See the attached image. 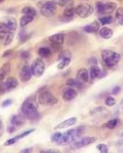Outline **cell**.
I'll return each instance as SVG.
<instances>
[{
  "label": "cell",
  "mask_w": 123,
  "mask_h": 153,
  "mask_svg": "<svg viewBox=\"0 0 123 153\" xmlns=\"http://www.w3.org/2000/svg\"><path fill=\"white\" fill-rule=\"evenodd\" d=\"M25 119H26V117L22 114H16V115H13L11 117V124L14 126L21 127L25 123Z\"/></svg>",
  "instance_id": "cell-17"
},
{
  "label": "cell",
  "mask_w": 123,
  "mask_h": 153,
  "mask_svg": "<svg viewBox=\"0 0 123 153\" xmlns=\"http://www.w3.org/2000/svg\"><path fill=\"white\" fill-rule=\"evenodd\" d=\"M13 104V100L12 99H7L5 101H3V103L1 104V107L2 108H6V107H9L11 105Z\"/></svg>",
  "instance_id": "cell-39"
},
{
  "label": "cell",
  "mask_w": 123,
  "mask_h": 153,
  "mask_svg": "<svg viewBox=\"0 0 123 153\" xmlns=\"http://www.w3.org/2000/svg\"><path fill=\"white\" fill-rule=\"evenodd\" d=\"M97 149L98 151H100L102 153H108L109 152V147L106 146L104 143H100L97 146Z\"/></svg>",
  "instance_id": "cell-36"
},
{
  "label": "cell",
  "mask_w": 123,
  "mask_h": 153,
  "mask_svg": "<svg viewBox=\"0 0 123 153\" xmlns=\"http://www.w3.org/2000/svg\"><path fill=\"white\" fill-rule=\"evenodd\" d=\"M116 23L118 25H123V7H118L116 12Z\"/></svg>",
  "instance_id": "cell-22"
},
{
  "label": "cell",
  "mask_w": 123,
  "mask_h": 153,
  "mask_svg": "<svg viewBox=\"0 0 123 153\" xmlns=\"http://www.w3.org/2000/svg\"><path fill=\"white\" fill-rule=\"evenodd\" d=\"M64 40H65L64 33H56V34H53V35H51L49 37V41L51 44H54V45H59V46L63 45Z\"/></svg>",
  "instance_id": "cell-14"
},
{
  "label": "cell",
  "mask_w": 123,
  "mask_h": 153,
  "mask_svg": "<svg viewBox=\"0 0 123 153\" xmlns=\"http://www.w3.org/2000/svg\"><path fill=\"white\" fill-rule=\"evenodd\" d=\"M120 91H121V87L117 85V86H114V87H113V89L112 90V93H113V95H117Z\"/></svg>",
  "instance_id": "cell-41"
},
{
  "label": "cell",
  "mask_w": 123,
  "mask_h": 153,
  "mask_svg": "<svg viewBox=\"0 0 123 153\" xmlns=\"http://www.w3.org/2000/svg\"><path fill=\"white\" fill-rule=\"evenodd\" d=\"M105 104L107 105L108 107H113L114 105L116 104V99L113 98V97H107L106 100H105Z\"/></svg>",
  "instance_id": "cell-34"
},
{
  "label": "cell",
  "mask_w": 123,
  "mask_h": 153,
  "mask_svg": "<svg viewBox=\"0 0 123 153\" xmlns=\"http://www.w3.org/2000/svg\"><path fill=\"white\" fill-rule=\"evenodd\" d=\"M78 82L82 83H86L89 80V72L85 68H81L77 73V79Z\"/></svg>",
  "instance_id": "cell-13"
},
{
  "label": "cell",
  "mask_w": 123,
  "mask_h": 153,
  "mask_svg": "<svg viewBox=\"0 0 123 153\" xmlns=\"http://www.w3.org/2000/svg\"><path fill=\"white\" fill-rule=\"evenodd\" d=\"M93 11H94L93 6H91L90 4H87V3L80 4V5H78L75 8L76 14L82 19H86L90 17V16L93 14Z\"/></svg>",
  "instance_id": "cell-4"
},
{
  "label": "cell",
  "mask_w": 123,
  "mask_h": 153,
  "mask_svg": "<svg viewBox=\"0 0 123 153\" xmlns=\"http://www.w3.org/2000/svg\"><path fill=\"white\" fill-rule=\"evenodd\" d=\"M22 14L26 16H30V17H35L36 16V10L33 7L26 6L22 9Z\"/></svg>",
  "instance_id": "cell-28"
},
{
  "label": "cell",
  "mask_w": 123,
  "mask_h": 153,
  "mask_svg": "<svg viewBox=\"0 0 123 153\" xmlns=\"http://www.w3.org/2000/svg\"><path fill=\"white\" fill-rule=\"evenodd\" d=\"M51 53H53L51 50L50 49V48H47V47H42L38 51V54L43 58H49L51 55Z\"/></svg>",
  "instance_id": "cell-23"
},
{
  "label": "cell",
  "mask_w": 123,
  "mask_h": 153,
  "mask_svg": "<svg viewBox=\"0 0 123 153\" xmlns=\"http://www.w3.org/2000/svg\"><path fill=\"white\" fill-rule=\"evenodd\" d=\"M32 72H31V67L28 65H23L21 69L19 70V79L22 82H27L31 79L32 76Z\"/></svg>",
  "instance_id": "cell-11"
},
{
  "label": "cell",
  "mask_w": 123,
  "mask_h": 153,
  "mask_svg": "<svg viewBox=\"0 0 123 153\" xmlns=\"http://www.w3.org/2000/svg\"><path fill=\"white\" fill-rule=\"evenodd\" d=\"M50 140L53 143H55L58 146H65L66 140H65V135L64 133H54V134L50 137Z\"/></svg>",
  "instance_id": "cell-15"
},
{
  "label": "cell",
  "mask_w": 123,
  "mask_h": 153,
  "mask_svg": "<svg viewBox=\"0 0 123 153\" xmlns=\"http://www.w3.org/2000/svg\"><path fill=\"white\" fill-rule=\"evenodd\" d=\"M18 27L17 21L14 18H6L2 22H0V30L7 32H14Z\"/></svg>",
  "instance_id": "cell-9"
},
{
  "label": "cell",
  "mask_w": 123,
  "mask_h": 153,
  "mask_svg": "<svg viewBox=\"0 0 123 153\" xmlns=\"http://www.w3.org/2000/svg\"><path fill=\"white\" fill-rule=\"evenodd\" d=\"M97 140L96 137H84V138H80L76 140L75 142L72 143L74 148L79 149V148H82L85 147L87 146H90V144L94 143Z\"/></svg>",
  "instance_id": "cell-8"
},
{
  "label": "cell",
  "mask_w": 123,
  "mask_h": 153,
  "mask_svg": "<svg viewBox=\"0 0 123 153\" xmlns=\"http://www.w3.org/2000/svg\"><path fill=\"white\" fill-rule=\"evenodd\" d=\"M13 39H14V33L12 31L8 32L5 39H4V46H9L12 43V41H13Z\"/></svg>",
  "instance_id": "cell-31"
},
{
  "label": "cell",
  "mask_w": 123,
  "mask_h": 153,
  "mask_svg": "<svg viewBox=\"0 0 123 153\" xmlns=\"http://www.w3.org/2000/svg\"><path fill=\"white\" fill-rule=\"evenodd\" d=\"M53 1L61 7H72L74 5V0H53Z\"/></svg>",
  "instance_id": "cell-25"
},
{
  "label": "cell",
  "mask_w": 123,
  "mask_h": 153,
  "mask_svg": "<svg viewBox=\"0 0 123 153\" xmlns=\"http://www.w3.org/2000/svg\"><path fill=\"white\" fill-rule=\"evenodd\" d=\"M18 140H18V139L15 137V138H12V139H10V140H8L7 142H6L5 143H4V146H12V144H14V143H17Z\"/></svg>",
  "instance_id": "cell-38"
},
{
  "label": "cell",
  "mask_w": 123,
  "mask_h": 153,
  "mask_svg": "<svg viewBox=\"0 0 123 153\" xmlns=\"http://www.w3.org/2000/svg\"><path fill=\"white\" fill-rule=\"evenodd\" d=\"M31 37V34H29V33H27V32H21L19 33V41H21V43H24V42H26L27 40H28L29 38Z\"/></svg>",
  "instance_id": "cell-32"
},
{
  "label": "cell",
  "mask_w": 123,
  "mask_h": 153,
  "mask_svg": "<svg viewBox=\"0 0 123 153\" xmlns=\"http://www.w3.org/2000/svg\"><path fill=\"white\" fill-rule=\"evenodd\" d=\"M55 11H56V4L53 1H47L41 6V14L46 18H50L53 16Z\"/></svg>",
  "instance_id": "cell-6"
},
{
  "label": "cell",
  "mask_w": 123,
  "mask_h": 153,
  "mask_svg": "<svg viewBox=\"0 0 123 153\" xmlns=\"http://www.w3.org/2000/svg\"><path fill=\"white\" fill-rule=\"evenodd\" d=\"M88 64H90L91 66H92V65H97V59L96 58H90L88 60Z\"/></svg>",
  "instance_id": "cell-43"
},
{
  "label": "cell",
  "mask_w": 123,
  "mask_h": 153,
  "mask_svg": "<svg viewBox=\"0 0 123 153\" xmlns=\"http://www.w3.org/2000/svg\"><path fill=\"white\" fill-rule=\"evenodd\" d=\"M66 84L70 87H80V88H82V82H78L77 79H69L68 80H67Z\"/></svg>",
  "instance_id": "cell-30"
},
{
  "label": "cell",
  "mask_w": 123,
  "mask_h": 153,
  "mask_svg": "<svg viewBox=\"0 0 123 153\" xmlns=\"http://www.w3.org/2000/svg\"><path fill=\"white\" fill-rule=\"evenodd\" d=\"M12 53H13V50H8V51H6L5 52L3 53V55H2V57H4V58H6V57H8V56H10Z\"/></svg>",
  "instance_id": "cell-42"
},
{
  "label": "cell",
  "mask_w": 123,
  "mask_h": 153,
  "mask_svg": "<svg viewBox=\"0 0 123 153\" xmlns=\"http://www.w3.org/2000/svg\"><path fill=\"white\" fill-rule=\"evenodd\" d=\"M21 58H23V59H28L29 56H30V53H29V51H23L21 52Z\"/></svg>",
  "instance_id": "cell-40"
},
{
  "label": "cell",
  "mask_w": 123,
  "mask_h": 153,
  "mask_svg": "<svg viewBox=\"0 0 123 153\" xmlns=\"http://www.w3.org/2000/svg\"><path fill=\"white\" fill-rule=\"evenodd\" d=\"M71 62V57H66V58H62L59 60V62L57 64V69L58 70H63L64 68H66L69 65Z\"/></svg>",
  "instance_id": "cell-26"
},
{
  "label": "cell",
  "mask_w": 123,
  "mask_h": 153,
  "mask_svg": "<svg viewBox=\"0 0 123 153\" xmlns=\"http://www.w3.org/2000/svg\"><path fill=\"white\" fill-rule=\"evenodd\" d=\"M100 29V25H99V22H93L89 23V25H87L84 28H83V30H84L86 33H96V32L99 31Z\"/></svg>",
  "instance_id": "cell-20"
},
{
  "label": "cell",
  "mask_w": 123,
  "mask_h": 153,
  "mask_svg": "<svg viewBox=\"0 0 123 153\" xmlns=\"http://www.w3.org/2000/svg\"><path fill=\"white\" fill-rule=\"evenodd\" d=\"M34 19V17H30V16H26L23 15L22 17L21 18V22H19V25L21 27H24L27 25H29L30 22H32Z\"/></svg>",
  "instance_id": "cell-24"
},
{
  "label": "cell",
  "mask_w": 123,
  "mask_h": 153,
  "mask_svg": "<svg viewBox=\"0 0 123 153\" xmlns=\"http://www.w3.org/2000/svg\"><path fill=\"white\" fill-rule=\"evenodd\" d=\"M35 130L34 129H30V130H27V131H24L23 133H21V134H19V135H18L16 138H17L18 140H21V139H23V138H25V137H27V136H29L31 133H33Z\"/></svg>",
  "instance_id": "cell-35"
},
{
  "label": "cell",
  "mask_w": 123,
  "mask_h": 153,
  "mask_svg": "<svg viewBox=\"0 0 123 153\" xmlns=\"http://www.w3.org/2000/svg\"><path fill=\"white\" fill-rule=\"evenodd\" d=\"M10 72H11V63L10 62L4 63L2 67L0 68V82H2L3 79H6V76Z\"/></svg>",
  "instance_id": "cell-18"
},
{
  "label": "cell",
  "mask_w": 123,
  "mask_h": 153,
  "mask_svg": "<svg viewBox=\"0 0 123 153\" xmlns=\"http://www.w3.org/2000/svg\"><path fill=\"white\" fill-rule=\"evenodd\" d=\"M99 22H100L101 25H109V23L113 22V17H110V16H106V17L99 18Z\"/></svg>",
  "instance_id": "cell-33"
},
{
  "label": "cell",
  "mask_w": 123,
  "mask_h": 153,
  "mask_svg": "<svg viewBox=\"0 0 123 153\" xmlns=\"http://www.w3.org/2000/svg\"><path fill=\"white\" fill-rule=\"evenodd\" d=\"M45 62L43 61L41 58H36L31 64V72L32 75L36 78H40L43 76L44 72H45Z\"/></svg>",
  "instance_id": "cell-5"
},
{
  "label": "cell",
  "mask_w": 123,
  "mask_h": 153,
  "mask_svg": "<svg viewBox=\"0 0 123 153\" xmlns=\"http://www.w3.org/2000/svg\"><path fill=\"white\" fill-rule=\"evenodd\" d=\"M21 114L31 121H37L41 118L40 112L38 111V101L36 100V96H29L27 97L21 107Z\"/></svg>",
  "instance_id": "cell-1"
},
{
  "label": "cell",
  "mask_w": 123,
  "mask_h": 153,
  "mask_svg": "<svg viewBox=\"0 0 123 153\" xmlns=\"http://www.w3.org/2000/svg\"><path fill=\"white\" fill-rule=\"evenodd\" d=\"M76 123H77V118L76 117H71V118L64 120V121H62L61 123H59L58 125H56L54 127V129H56V130H59V129H64L67 127L73 126Z\"/></svg>",
  "instance_id": "cell-19"
},
{
  "label": "cell",
  "mask_w": 123,
  "mask_h": 153,
  "mask_svg": "<svg viewBox=\"0 0 123 153\" xmlns=\"http://www.w3.org/2000/svg\"><path fill=\"white\" fill-rule=\"evenodd\" d=\"M5 0H0V3H2V2H4Z\"/></svg>",
  "instance_id": "cell-48"
},
{
  "label": "cell",
  "mask_w": 123,
  "mask_h": 153,
  "mask_svg": "<svg viewBox=\"0 0 123 153\" xmlns=\"http://www.w3.org/2000/svg\"><path fill=\"white\" fill-rule=\"evenodd\" d=\"M75 14H76V12H75V8L73 6L72 7H67L64 10V12H63V17L68 18V19H72Z\"/></svg>",
  "instance_id": "cell-27"
},
{
  "label": "cell",
  "mask_w": 123,
  "mask_h": 153,
  "mask_svg": "<svg viewBox=\"0 0 123 153\" xmlns=\"http://www.w3.org/2000/svg\"><path fill=\"white\" fill-rule=\"evenodd\" d=\"M117 124H118V119L117 118H113V119L109 120L108 122H106L104 124V127L106 129H114L117 126Z\"/></svg>",
  "instance_id": "cell-29"
},
{
  "label": "cell",
  "mask_w": 123,
  "mask_h": 153,
  "mask_svg": "<svg viewBox=\"0 0 123 153\" xmlns=\"http://www.w3.org/2000/svg\"><path fill=\"white\" fill-rule=\"evenodd\" d=\"M102 56V60L104 64L109 68L114 67L119 63L120 59H121V55L117 52L113 51H110V50H104L101 53Z\"/></svg>",
  "instance_id": "cell-3"
},
{
  "label": "cell",
  "mask_w": 123,
  "mask_h": 153,
  "mask_svg": "<svg viewBox=\"0 0 123 153\" xmlns=\"http://www.w3.org/2000/svg\"><path fill=\"white\" fill-rule=\"evenodd\" d=\"M96 7L99 14H112L117 8L116 3L114 2H107V3L98 2Z\"/></svg>",
  "instance_id": "cell-7"
},
{
  "label": "cell",
  "mask_w": 123,
  "mask_h": 153,
  "mask_svg": "<svg viewBox=\"0 0 123 153\" xmlns=\"http://www.w3.org/2000/svg\"><path fill=\"white\" fill-rule=\"evenodd\" d=\"M19 85V82L17 79L15 78H8L5 82H3V86H4V90H5V92L7 91H12L14 90L15 88H17Z\"/></svg>",
  "instance_id": "cell-12"
},
{
  "label": "cell",
  "mask_w": 123,
  "mask_h": 153,
  "mask_svg": "<svg viewBox=\"0 0 123 153\" xmlns=\"http://www.w3.org/2000/svg\"><path fill=\"white\" fill-rule=\"evenodd\" d=\"M77 95H78V92L75 90L74 88H68V89H66L63 92L62 98L65 102H70L76 98Z\"/></svg>",
  "instance_id": "cell-16"
},
{
  "label": "cell",
  "mask_w": 123,
  "mask_h": 153,
  "mask_svg": "<svg viewBox=\"0 0 123 153\" xmlns=\"http://www.w3.org/2000/svg\"><path fill=\"white\" fill-rule=\"evenodd\" d=\"M66 57H71V52L69 51H62L60 53H59L58 59L60 60L62 58H66Z\"/></svg>",
  "instance_id": "cell-37"
},
{
  "label": "cell",
  "mask_w": 123,
  "mask_h": 153,
  "mask_svg": "<svg viewBox=\"0 0 123 153\" xmlns=\"http://www.w3.org/2000/svg\"><path fill=\"white\" fill-rule=\"evenodd\" d=\"M89 72V79H102L106 76L107 73L105 71H103L101 68H99L97 65H92L90 67Z\"/></svg>",
  "instance_id": "cell-10"
},
{
  "label": "cell",
  "mask_w": 123,
  "mask_h": 153,
  "mask_svg": "<svg viewBox=\"0 0 123 153\" xmlns=\"http://www.w3.org/2000/svg\"><path fill=\"white\" fill-rule=\"evenodd\" d=\"M122 107H123V99H122Z\"/></svg>",
  "instance_id": "cell-49"
},
{
  "label": "cell",
  "mask_w": 123,
  "mask_h": 153,
  "mask_svg": "<svg viewBox=\"0 0 123 153\" xmlns=\"http://www.w3.org/2000/svg\"><path fill=\"white\" fill-rule=\"evenodd\" d=\"M42 153H58V150L55 149H47V150H41Z\"/></svg>",
  "instance_id": "cell-44"
},
{
  "label": "cell",
  "mask_w": 123,
  "mask_h": 153,
  "mask_svg": "<svg viewBox=\"0 0 123 153\" xmlns=\"http://www.w3.org/2000/svg\"><path fill=\"white\" fill-rule=\"evenodd\" d=\"M3 132H4V127H3V122L2 120L0 119V137L3 135Z\"/></svg>",
  "instance_id": "cell-45"
},
{
  "label": "cell",
  "mask_w": 123,
  "mask_h": 153,
  "mask_svg": "<svg viewBox=\"0 0 123 153\" xmlns=\"http://www.w3.org/2000/svg\"><path fill=\"white\" fill-rule=\"evenodd\" d=\"M37 101L38 104L43 105V106H54L55 104H57L58 99L54 97V95L47 88L44 87L39 91Z\"/></svg>",
  "instance_id": "cell-2"
},
{
  "label": "cell",
  "mask_w": 123,
  "mask_h": 153,
  "mask_svg": "<svg viewBox=\"0 0 123 153\" xmlns=\"http://www.w3.org/2000/svg\"><path fill=\"white\" fill-rule=\"evenodd\" d=\"M99 33H100V36L103 37L104 39H110L113 35V31L109 27H102L99 29Z\"/></svg>",
  "instance_id": "cell-21"
},
{
  "label": "cell",
  "mask_w": 123,
  "mask_h": 153,
  "mask_svg": "<svg viewBox=\"0 0 123 153\" xmlns=\"http://www.w3.org/2000/svg\"><path fill=\"white\" fill-rule=\"evenodd\" d=\"M21 153H30V152H32V148H24V149H22L21 150Z\"/></svg>",
  "instance_id": "cell-46"
},
{
  "label": "cell",
  "mask_w": 123,
  "mask_h": 153,
  "mask_svg": "<svg viewBox=\"0 0 123 153\" xmlns=\"http://www.w3.org/2000/svg\"><path fill=\"white\" fill-rule=\"evenodd\" d=\"M5 90H4V86H3V82H0V95H2Z\"/></svg>",
  "instance_id": "cell-47"
}]
</instances>
